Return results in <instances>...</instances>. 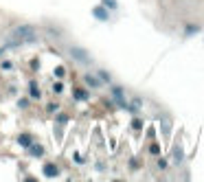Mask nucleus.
I'll use <instances>...</instances> for the list:
<instances>
[{
  "label": "nucleus",
  "mask_w": 204,
  "mask_h": 182,
  "mask_svg": "<svg viewBox=\"0 0 204 182\" xmlns=\"http://www.w3.org/2000/svg\"><path fill=\"white\" fill-rule=\"evenodd\" d=\"M70 53H72V55H75V57H79L81 61H86V64H88V55H86V53H83V51H79V48H70Z\"/></svg>",
  "instance_id": "f257e3e1"
},
{
  "label": "nucleus",
  "mask_w": 204,
  "mask_h": 182,
  "mask_svg": "<svg viewBox=\"0 0 204 182\" xmlns=\"http://www.w3.org/2000/svg\"><path fill=\"white\" fill-rule=\"evenodd\" d=\"M95 15H97V18H103V20H105V11H95Z\"/></svg>",
  "instance_id": "423d86ee"
},
{
  "label": "nucleus",
  "mask_w": 204,
  "mask_h": 182,
  "mask_svg": "<svg viewBox=\"0 0 204 182\" xmlns=\"http://www.w3.org/2000/svg\"><path fill=\"white\" fill-rule=\"evenodd\" d=\"M75 97L81 101V99H86V97H88V92H83V90H79V88H77V90H75Z\"/></svg>",
  "instance_id": "f03ea898"
},
{
  "label": "nucleus",
  "mask_w": 204,
  "mask_h": 182,
  "mask_svg": "<svg viewBox=\"0 0 204 182\" xmlns=\"http://www.w3.org/2000/svg\"><path fill=\"white\" fill-rule=\"evenodd\" d=\"M86 81H88V86H92V88H97V86H99V81H97L95 77H86Z\"/></svg>",
  "instance_id": "7ed1b4c3"
},
{
  "label": "nucleus",
  "mask_w": 204,
  "mask_h": 182,
  "mask_svg": "<svg viewBox=\"0 0 204 182\" xmlns=\"http://www.w3.org/2000/svg\"><path fill=\"white\" fill-rule=\"evenodd\" d=\"M103 2H105L110 9H116V2H114V0H103Z\"/></svg>",
  "instance_id": "39448f33"
},
{
  "label": "nucleus",
  "mask_w": 204,
  "mask_h": 182,
  "mask_svg": "<svg viewBox=\"0 0 204 182\" xmlns=\"http://www.w3.org/2000/svg\"><path fill=\"white\" fill-rule=\"evenodd\" d=\"M29 141H31V138H29V134H24V136H20V143H22V145H29Z\"/></svg>",
  "instance_id": "20e7f679"
}]
</instances>
